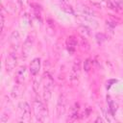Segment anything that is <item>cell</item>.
<instances>
[{
    "mask_svg": "<svg viewBox=\"0 0 123 123\" xmlns=\"http://www.w3.org/2000/svg\"><path fill=\"white\" fill-rule=\"evenodd\" d=\"M66 110V98L63 95H60L57 103V116L58 118H61L64 113Z\"/></svg>",
    "mask_w": 123,
    "mask_h": 123,
    "instance_id": "3957f363",
    "label": "cell"
},
{
    "mask_svg": "<svg viewBox=\"0 0 123 123\" xmlns=\"http://www.w3.org/2000/svg\"><path fill=\"white\" fill-rule=\"evenodd\" d=\"M25 73H26V67L25 66H20L16 70V72H15V80H16V83L18 85H20V84H22L24 82Z\"/></svg>",
    "mask_w": 123,
    "mask_h": 123,
    "instance_id": "ba28073f",
    "label": "cell"
},
{
    "mask_svg": "<svg viewBox=\"0 0 123 123\" xmlns=\"http://www.w3.org/2000/svg\"><path fill=\"white\" fill-rule=\"evenodd\" d=\"M78 32L79 34L84 37H89L90 36V31H89V28L86 25H81L79 28H78Z\"/></svg>",
    "mask_w": 123,
    "mask_h": 123,
    "instance_id": "4fadbf2b",
    "label": "cell"
},
{
    "mask_svg": "<svg viewBox=\"0 0 123 123\" xmlns=\"http://www.w3.org/2000/svg\"><path fill=\"white\" fill-rule=\"evenodd\" d=\"M51 91H52V89L43 87V99H44L45 102H48L50 100V98H51Z\"/></svg>",
    "mask_w": 123,
    "mask_h": 123,
    "instance_id": "ffe728a7",
    "label": "cell"
},
{
    "mask_svg": "<svg viewBox=\"0 0 123 123\" xmlns=\"http://www.w3.org/2000/svg\"><path fill=\"white\" fill-rule=\"evenodd\" d=\"M79 104L78 103H75L74 106L70 109V113L68 115V120L70 121H74L78 118V115H79Z\"/></svg>",
    "mask_w": 123,
    "mask_h": 123,
    "instance_id": "30bf717a",
    "label": "cell"
},
{
    "mask_svg": "<svg viewBox=\"0 0 123 123\" xmlns=\"http://www.w3.org/2000/svg\"><path fill=\"white\" fill-rule=\"evenodd\" d=\"M22 94V90L18 86H14L12 89V96L13 98H17Z\"/></svg>",
    "mask_w": 123,
    "mask_h": 123,
    "instance_id": "e0dca14e",
    "label": "cell"
},
{
    "mask_svg": "<svg viewBox=\"0 0 123 123\" xmlns=\"http://www.w3.org/2000/svg\"><path fill=\"white\" fill-rule=\"evenodd\" d=\"M19 38H20V37H19L18 31L17 30L13 31L12 33L11 37H10V40H11V43H12V47H14V48L18 47V45H19Z\"/></svg>",
    "mask_w": 123,
    "mask_h": 123,
    "instance_id": "8fae6325",
    "label": "cell"
},
{
    "mask_svg": "<svg viewBox=\"0 0 123 123\" xmlns=\"http://www.w3.org/2000/svg\"><path fill=\"white\" fill-rule=\"evenodd\" d=\"M60 9H61L62 12H66V13H71V14L74 13L73 8H72L70 5L66 4V3H61V4H60Z\"/></svg>",
    "mask_w": 123,
    "mask_h": 123,
    "instance_id": "5bb4252c",
    "label": "cell"
},
{
    "mask_svg": "<svg viewBox=\"0 0 123 123\" xmlns=\"http://www.w3.org/2000/svg\"><path fill=\"white\" fill-rule=\"evenodd\" d=\"M42 83H43V87L52 89L53 86H54V80H53L52 76H51L48 72H44V73H43V76H42Z\"/></svg>",
    "mask_w": 123,
    "mask_h": 123,
    "instance_id": "52a82bcc",
    "label": "cell"
},
{
    "mask_svg": "<svg viewBox=\"0 0 123 123\" xmlns=\"http://www.w3.org/2000/svg\"><path fill=\"white\" fill-rule=\"evenodd\" d=\"M33 108H34L36 119L38 122H44L48 116V111H47L46 107L44 106V104L39 99H36V100H34Z\"/></svg>",
    "mask_w": 123,
    "mask_h": 123,
    "instance_id": "6da1fadb",
    "label": "cell"
},
{
    "mask_svg": "<svg viewBox=\"0 0 123 123\" xmlns=\"http://www.w3.org/2000/svg\"><path fill=\"white\" fill-rule=\"evenodd\" d=\"M67 1H68V0H61V2H62V3H66Z\"/></svg>",
    "mask_w": 123,
    "mask_h": 123,
    "instance_id": "4316f807",
    "label": "cell"
},
{
    "mask_svg": "<svg viewBox=\"0 0 123 123\" xmlns=\"http://www.w3.org/2000/svg\"><path fill=\"white\" fill-rule=\"evenodd\" d=\"M17 63V58L13 53H11L7 56L6 61H5V65H6V69L7 71H12V69H14V67L16 66Z\"/></svg>",
    "mask_w": 123,
    "mask_h": 123,
    "instance_id": "277c9868",
    "label": "cell"
},
{
    "mask_svg": "<svg viewBox=\"0 0 123 123\" xmlns=\"http://www.w3.org/2000/svg\"><path fill=\"white\" fill-rule=\"evenodd\" d=\"M95 122H104V120H103V119H102L100 116H98V117L95 119Z\"/></svg>",
    "mask_w": 123,
    "mask_h": 123,
    "instance_id": "484cf974",
    "label": "cell"
},
{
    "mask_svg": "<svg viewBox=\"0 0 123 123\" xmlns=\"http://www.w3.org/2000/svg\"><path fill=\"white\" fill-rule=\"evenodd\" d=\"M95 37H96V40H97V42H98L99 44L103 43V42L108 38V37H107L105 34H103V33H97V34L95 35Z\"/></svg>",
    "mask_w": 123,
    "mask_h": 123,
    "instance_id": "d6986e66",
    "label": "cell"
},
{
    "mask_svg": "<svg viewBox=\"0 0 123 123\" xmlns=\"http://www.w3.org/2000/svg\"><path fill=\"white\" fill-rule=\"evenodd\" d=\"M80 70H81V60L80 59H76L74 61L73 66H72V71L80 73Z\"/></svg>",
    "mask_w": 123,
    "mask_h": 123,
    "instance_id": "ac0fdd59",
    "label": "cell"
},
{
    "mask_svg": "<svg viewBox=\"0 0 123 123\" xmlns=\"http://www.w3.org/2000/svg\"><path fill=\"white\" fill-rule=\"evenodd\" d=\"M33 41H34V38L31 36H29L26 38V40H25V42L23 44V49H22V55H23L24 58H27L29 56V54H30V52L32 50Z\"/></svg>",
    "mask_w": 123,
    "mask_h": 123,
    "instance_id": "5b68a950",
    "label": "cell"
},
{
    "mask_svg": "<svg viewBox=\"0 0 123 123\" xmlns=\"http://www.w3.org/2000/svg\"><path fill=\"white\" fill-rule=\"evenodd\" d=\"M66 46H67V50L69 53H74L76 46H77V40L75 39L74 37H69L66 39Z\"/></svg>",
    "mask_w": 123,
    "mask_h": 123,
    "instance_id": "9c48e42d",
    "label": "cell"
},
{
    "mask_svg": "<svg viewBox=\"0 0 123 123\" xmlns=\"http://www.w3.org/2000/svg\"><path fill=\"white\" fill-rule=\"evenodd\" d=\"M81 12H83V14L84 15H86V16H96V12L92 9V8H90V7H88V6H86V5H81Z\"/></svg>",
    "mask_w": 123,
    "mask_h": 123,
    "instance_id": "7c38bea8",
    "label": "cell"
},
{
    "mask_svg": "<svg viewBox=\"0 0 123 123\" xmlns=\"http://www.w3.org/2000/svg\"><path fill=\"white\" fill-rule=\"evenodd\" d=\"M29 69H30L31 74H32L33 76H36V75L38 73L39 69H40V59H39V58H35V59L31 62Z\"/></svg>",
    "mask_w": 123,
    "mask_h": 123,
    "instance_id": "8992f818",
    "label": "cell"
},
{
    "mask_svg": "<svg viewBox=\"0 0 123 123\" xmlns=\"http://www.w3.org/2000/svg\"><path fill=\"white\" fill-rule=\"evenodd\" d=\"M114 4L116 8H119L120 10L123 9V0H114Z\"/></svg>",
    "mask_w": 123,
    "mask_h": 123,
    "instance_id": "603a6c76",
    "label": "cell"
},
{
    "mask_svg": "<svg viewBox=\"0 0 123 123\" xmlns=\"http://www.w3.org/2000/svg\"><path fill=\"white\" fill-rule=\"evenodd\" d=\"M81 20H83L84 22H87L90 25H94V27H97V22L95 20H93L91 18V16H86V15H79L78 16Z\"/></svg>",
    "mask_w": 123,
    "mask_h": 123,
    "instance_id": "9a60e30c",
    "label": "cell"
},
{
    "mask_svg": "<svg viewBox=\"0 0 123 123\" xmlns=\"http://www.w3.org/2000/svg\"><path fill=\"white\" fill-rule=\"evenodd\" d=\"M7 121H8V115H6V114H2L1 117H0V122L5 123V122H7Z\"/></svg>",
    "mask_w": 123,
    "mask_h": 123,
    "instance_id": "cb8c5ba5",
    "label": "cell"
},
{
    "mask_svg": "<svg viewBox=\"0 0 123 123\" xmlns=\"http://www.w3.org/2000/svg\"><path fill=\"white\" fill-rule=\"evenodd\" d=\"M105 3H106V6H107L109 9L113 10V11H116V10H117V9H116V7L113 5V3H112L111 0H105Z\"/></svg>",
    "mask_w": 123,
    "mask_h": 123,
    "instance_id": "44dd1931",
    "label": "cell"
},
{
    "mask_svg": "<svg viewBox=\"0 0 123 123\" xmlns=\"http://www.w3.org/2000/svg\"><path fill=\"white\" fill-rule=\"evenodd\" d=\"M18 108L21 111V119L23 121H29L31 119V107L27 102H20Z\"/></svg>",
    "mask_w": 123,
    "mask_h": 123,
    "instance_id": "7a4b0ae2",
    "label": "cell"
},
{
    "mask_svg": "<svg viewBox=\"0 0 123 123\" xmlns=\"http://www.w3.org/2000/svg\"><path fill=\"white\" fill-rule=\"evenodd\" d=\"M80 47L83 51H88L90 49V45H89L87 39L84 37H82V39H81V42H80Z\"/></svg>",
    "mask_w": 123,
    "mask_h": 123,
    "instance_id": "2e32d148",
    "label": "cell"
},
{
    "mask_svg": "<svg viewBox=\"0 0 123 123\" xmlns=\"http://www.w3.org/2000/svg\"><path fill=\"white\" fill-rule=\"evenodd\" d=\"M122 53H123V51H122Z\"/></svg>",
    "mask_w": 123,
    "mask_h": 123,
    "instance_id": "83f0119b",
    "label": "cell"
},
{
    "mask_svg": "<svg viewBox=\"0 0 123 123\" xmlns=\"http://www.w3.org/2000/svg\"><path fill=\"white\" fill-rule=\"evenodd\" d=\"M4 23H5V21H4V15L1 14V31H3V29H4Z\"/></svg>",
    "mask_w": 123,
    "mask_h": 123,
    "instance_id": "d4e9b609",
    "label": "cell"
},
{
    "mask_svg": "<svg viewBox=\"0 0 123 123\" xmlns=\"http://www.w3.org/2000/svg\"><path fill=\"white\" fill-rule=\"evenodd\" d=\"M84 69H85V71L86 72H88L89 71V69H90V62H89V60L87 59V60H86L85 61V62H84Z\"/></svg>",
    "mask_w": 123,
    "mask_h": 123,
    "instance_id": "7402d4cb",
    "label": "cell"
}]
</instances>
